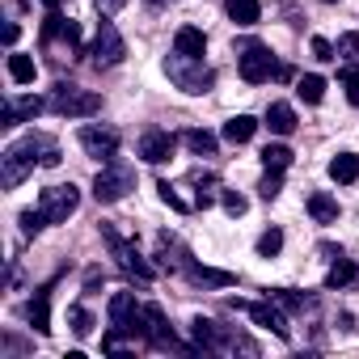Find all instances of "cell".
<instances>
[{
  "instance_id": "4",
  "label": "cell",
  "mask_w": 359,
  "mask_h": 359,
  "mask_svg": "<svg viewBox=\"0 0 359 359\" xmlns=\"http://www.w3.org/2000/svg\"><path fill=\"white\" fill-rule=\"evenodd\" d=\"M51 110L64 114V118H89V114L102 110V97L89 93V89H76V85H60L51 93Z\"/></svg>"
},
{
  "instance_id": "19",
  "label": "cell",
  "mask_w": 359,
  "mask_h": 359,
  "mask_svg": "<svg viewBox=\"0 0 359 359\" xmlns=\"http://www.w3.org/2000/svg\"><path fill=\"white\" fill-rule=\"evenodd\" d=\"M330 177H334V182H355V177H359V156L355 152H338L330 161Z\"/></svg>"
},
{
  "instance_id": "25",
  "label": "cell",
  "mask_w": 359,
  "mask_h": 359,
  "mask_svg": "<svg viewBox=\"0 0 359 359\" xmlns=\"http://www.w3.org/2000/svg\"><path fill=\"white\" fill-rule=\"evenodd\" d=\"M351 279H355V266L338 254V262H334V266H330V275H325V287H346Z\"/></svg>"
},
{
  "instance_id": "3",
  "label": "cell",
  "mask_w": 359,
  "mask_h": 359,
  "mask_svg": "<svg viewBox=\"0 0 359 359\" xmlns=\"http://www.w3.org/2000/svg\"><path fill=\"white\" fill-rule=\"evenodd\" d=\"M165 72L177 81V89H187V93H208L212 89V68H203V60H195V55H169Z\"/></svg>"
},
{
  "instance_id": "36",
  "label": "cell",
  "mask_w": 359,
  "mask_h": 359,
  "mask_svg": "<svg viewBox=\"0 0 359 359\" xmlns=\"http://www.w3.org/2000/svg\"><path fill=\"white\" fill-rule=\"evenodd\" d=\"M342 85H346L351 106H359V68H342Z\"/></svg>"
},
{
  "instance_id": "16",
  "label": "cell",
  "mask_w": 359,
  "mask_h": 359,
  "mask_svg": "<svg viewBox=\"0 0 359 359\" xmlns=\"http://www.w3.org/2000/svg\"><path fill=\"white\" fill-rule=\"evenodd\" d=\"M26 317H30V325H34L39 334H47V330H51V292H34Z\"/></svg>"
},
{
  "instance_id": "38",
  "label": "cell",
  "mask_w": 359,
  "mask_h": 359,
  "mask_svg": "<svg viewBox=\"0 0 359 359\" xmlns=\"http://www.w3.org/2000/svg\"><path fill=\"white\" fill-rule=\"evenodd\" d=\"M55 34H64V18H60V13H47V22H43V43H51Z\"/></svg>"
},
{
  "instance_id": "26",
  "label": "cell",
  "mask_w": 359,
  "mask_h": 359,
  "mask_svg": "<svg viewBox=\"0 0 359 359\" xmlns=\"http://www.w3.org/2000/svg\"><path fill=\"white\" fill-rule=\"evenodd\" d=\"M187 148L199 152V156H212L216 152V135L212 131H187Z\"/></svg>"
},
{
  "instance_id": "22",
  "label": "cell",
  "mask_w": 359,
  "mask_h": 359,
  "mask_svg": "<svg viewBox=\"0 0 359 359\" xmlns=\"http://www.w3.org/2000/svg\"><path fill=\"white\" fill-rule=\"evenodd\" d=\"M9 76H13L18 85H30V81H34V60L13 51V55H9Z\"/></svg>"
},
{
  "instance_id": "32",
  "label": "cell",
  "mask_w": 359,
  "mask_h": 359,
  "mask_svg": "<svg viewBox=\"0 0 359 359\" xmlns=\"http://www.w3.org/2000/svg\"><path fill=\"white\" fill-rule=\"evenodd\" d=\"M72 334H76V338H89V334H93V317H89V309H72Z\"/></svg>"
},
{
  "instance_id": "34",
  "label": "cell",
  "mask_w": 359,
  "mask_h": 359,
  "mask_svg": "<svg viewBox=\"0 0 359 359\" xmlns=\"http://www.w3.org/2000/svg\"><path fill=\"white\" fill-rule=\"evenodd\" d=\"M220 203H224V212H229V216H241V212L250 208V203H245V195H237V191H224V195H220Z\"/></svg>"
},
{
  "instance_id": "24",
  "label": "cell",
  "mask_w": 359,
  "mask_h": 359,
  "mask_svg": "<svg viewBox=\"0 0 359 359\" xmlns=\"http://www.w3.org/2000/svg\"><path fill=\"white\" fill-rule=\"evenodd\" d=\"M296 93L309 102V106H317L321 97H325V81L321 76H300V85H296Z\"/></svg>"
},
{
  "instance_id": "14",
  "label": "cell",
  "mask_w": 359,
  "mask_h": 359,
  "mask_svg": "<svg viewBox=\"0 0 359 359\" xmlns=\"http://www.w3.org/2000/svg\"><path fill=\"white\" fill-rule=\"evenodd\" d=\"M266 127H271L275 135H292V131H296V110H292L287 102H271V110H266Z\"/></svg>"
},
{
  "instance_id": "6",
  "label": "cell",
  "mask_w": 359,
  "mask_h": 359,
  "mask_svg": "<svg viewBox=\"0 0 359 359\" xmlns=\"http://www.w3.org/2000/svg\"><path fill=\"white\" fill-rule=\"evenodd\" d=\"M123 55H127V43H123L118 26H114V22H97V39H93V64H97V68H114V64H123Z\"/></svg>"
},
{
  "instance_id": "30",
  "label": "cell",
  "mask_w": 359,
  "mask_h": 359,
  "mask_svg": "<svg viewBox=\"0 0 359 359\" xmlns=\"http://www.w3.org/2000/svg\"><path fill=\"white\" fill-rule=\"evenodd\" d=\"M13 110H18V118H22V123H34V118H39V110H43V102H39V97H22V102H13Z\"/></svg>"
},
{
  "instance_id": "35",
  "label": "cell",
  "mask_w": 359,
  "mask_h": 359,
  "mask_svg": "<svg viewBox=\"0 0 359 359\" xmlns=\"http://www.w3.org/2000/svg\"><path fill=\"white\" fill-rule=\"evenodd\" d=\"M338 55H342V60H359V34H355V30L338 39Z\"/></svg>"
},
{
  "instance_id": "2",
  "label": "cell",
  "mask_w": 359,
  "mask_h": 359,
  "mask_svg": "<svg viewBox=\"0 0 359 359\" xmlns=\"http://www.w3.org/2000/svg\"><path fill=\"white\" fill-rule=\"evenodd\" d=\"M127 191H135V169H131L127 161L110 156V161L97 169V177H93V199H97V203H118Z\"/></svg>"
},
{
  "instance_id": "27",
  "label": "cell",
  "mask_w": 359,
  "mask_h": 359,
  "mask_svg": "<svg viewBox=\"0 0 359 359\" xmlns=\"http://www.w3.org/2000/svg\"><path fill=\"white\" fill-rule=\"evenodd\" d=\"M271 300H275L279 309H287V313H304V309H309V300H304V296H296V292H283V287H275V292H271Z\"/></svg>"
},
{
  "instance_id": "17",
  "label": "cell",
  "mask_w": 359,
  "mask_h": 359,
  "mask_svg": "<svg viewBox=\"0 0 359 359\" xmlns=\"http://www.w3.org/2000/svg\"><path fill=\"white\" fill-rule=\"evenodd\" d=\"M254 131H258V118H254V114H233V118L224 123V140H229V144H245Z\"/></svg>"
},
{
  "instance_id": "18",
  "label": "cell",
  "mask_w": 359,
  "mask_h": 359,
  "mask_svg": "<svg viewBox=\"0 0 359 359\" xmlns=\"http://www.w3.org/2000/svg\"><path fill=\"white\" fill-rule=\"evenodd\" d=\"M309 212H313L317 224H334L338 220V199H330L325 191H317V195H309Z\"/></svg>"
},
{
  "instance_id": "39",
  "label": "cell",
  "mask_w": 359,
  "mask_h": 359,
  "mask_svg": "<svg viewBox=\"0 0 359 359\" xmlns=\"http://www.w3.org/2000/svg\"><path fill=\"white\" fill-rule=\"evenodd\" d=\"M127 5V0H97V9H102V18H114L118 9Z\"/></svg>"
},
{
  "instance_id": "33",
  "label": "cell",
  "mask_w": 359,
  "mask_h": 359,
  "mask_svg": "<svg viewBox=\"0 0 359 359\" xmlns=\"http://www.w3.org/2000/svg\"><path fill=\"white\" fill-rule=\"evenodd\" d=\"M313 60H321V64H330V60H338V47H334L330 39H313Z\"/></svg>"
},
{
  "instance_id": "20",
  "label": "cell",
  "mask_w": 359,
  "mask_h": 359,
  "mask_svg": "<svg viewBox=\"0 0 359 359\" xmlns=\"http://www.w3.org/2000/svg\"><path fill=\"white\" fill-rule=\"evenodd\" d=\"M187 271H191V279H195V283H208V287H233V275H229V271L195 266V262H187Z\"/></svg>"
},
{
  "instance_id": "23",
  "label": "cell",
  "mask_w": 359,
  "mask_h": 359,
  "mask_svg": "<svg viewBox=\"0 0 359 359\" xmlns=\"http://www.w3.org/2000/svg\"><path fill=\"white\" fill-rule=\"evenodd\" d=\"M262 165L266 169H287L292 165V148L287 144H266L262 148Z\"/></svg>"
},
{
  "instance_id": "29",
  "label": "cell",
  "mask_w": 359,
  "mask_h": 359,
  "mask_svg": "<svg viewBox=\"0 0 359 359\" xmlns=\"http://www.w3.org/2000/svg\"><path fill=\"white\" fill-rule=\"evenodd\" d=\"M279 191H283V169H266V177L258 182V195L262 199H275Z\"/></svg>"
},
{
  "instance_id": "9",
  "label": "cell",
  "mask_w": 359,
  "mask_h": 359,
  "mask_svg": "<svg viewBox=\"0 0 359 359\" xmlns=\"http://www.w3.org/2000/svg\"><path fill=\"white\" fill-rule=\"evenodd\" d=\"M275 72H279V68H275V55H271L266 47L254 43V47L241 51V76H245L250 85H262V81H271Z\"/></svg>"
},
{
  "instance_id": "15",
  "label": "cell",
  "mask_w": 359,
  "mask_h": 359,
  "mask_svg": "<svg viewBox=\"0 0 359 359\" xmlns=\"http://www.w3.org/2000/svg\"><path fill=\"white\" fill-rule=\"evenodd\" d=\"M191 334H195L199 351H220V346H224L220 325H216V321H208V317H195V321H191Z\"/></svg>"
},
{
  "instance_id": "12",
  "label": "cell",
  "mask_w": 359,
  "mask_h": 359,
  "mask_svg": "<svg viewBox=\"0 0 359 359\" xmlns=\"http://www.w3.org/2000/svg\"><path fill=\"white\" fill-rule=\"evenodd\" d=\"M173 144H177V140H173L169 131H144V135H140V156H144L148 165H165V161L173 156Z\"/></svg>"
},
{
  "instance_id": "1",
  "label": "cell",
  "mask_w": 359,
  "mask_h": 359,
  "mask_svg": "<svg viewBox=\"0 0 359 359\" xmlns=\"http://www.w3.org/2000/svg\"><path fill=\"white\" fill-rule=\"evenodd\" d=\"M34 165H60V144L43 131H30V135H22L18 144L5 148V156H0V182L13 191Z\"/></svg>"
},
{
  "instance_id": "5",
  "label": "cell",
  "mask_w": 359,
  "mask_h": 359,
  "mask_svg": "<svg viewBox=\"0 0 359 359\" xmlns=\"http://www.w3.org/2000/svg\"><path fill=\"white\" fill-rule=\"evenodd\" d=\"M81 208V191L68 182V187H47L43 195H39V212L47 216V224H64L72 212Z\"/></svg>"
},
{
  "instance_id": "37",
  "label": "cell",
  "mask_w": 359,
  "mask_h": 359,
  "mask_svg": "<svg viewBox=\"0 0 359 359\" xmlns=\"http://www.w3.org/2000/svg\"><path fill=\"white\" fill-rule=\"evenodd\" d=\"M156 191H161V203H169V208H173V212H191V208H187V203H182V195H177V191H173V187H169V182H161V187H156Z\"/></svg>"
},
{
  "instance_id": "31",
  "label": "cell",
  "mask_w": 359,
  "mask_h": 359,
  "mask_svg": "<svg viewBox=\"0 0 359 359\" xmlns=\"http://www.w3.org/2000/svg\"><path fill=\"white\" fill-rule=\"evenodd\" d=\"M43 229H47V216L43 212H22V233L26 237H39Z\"/></svg>"
},
{
  "instance_id": "40",
  "label": "cell",
  "mask_w": 359,
  "mask_h": 359,
  "mask_svg": "<svg viewBox=\"0 0 359 359\" xmlns=\"http://www.w3.org/2000/svg\"><path fill=\"white\" fill-rule=\"evenodd\" d=\"M43 5H51V9H55V5H60V0H43Z\"/></svg>"
},
{
  "instance_id": "11",
  "label": "cell",
  "mask_w": 359,
  "mask_h": 359,
  "mask_svg": "<svg viewBox=\"0 0 359 359\" xmlns=\"http://www.w3.org/2000/svg\"><path fill=\"white\" fill-rule=\"evenodd\" d=\"M250 309V317L258 321V325H266L275 338H292V325H287V317H283V309L275 304V300H258V304H245Z\"/></svg>"
},
{
  "instance_id": "13",
  "label": "cell",
  "mask_w": 359,
  "mask_h": 359,
  "mask_svg": "<svg viewBox=\"0 0 359 359\" xmlns=\"http://www.w3.org/2000/svg\"><path fill=\"white\" fill-rule=\"evenodd\" d=\"M203 47H208V39H203V30H195V26H182V30H177V39H173V51H177V55L203 60Z\"/></svg>"
},
{
  "instance_id": "41",
  "label": "cell",
  "mask_w": 359,
  "mask_h": 359,
  "mask_svg": "<svg viewBox=\"0 0 359 359\" xmlns=\"http://www.w3.org/2000/svg\"><path fill=\"white\" fill-rule=\"evenodd\" d=\"M325 5H338V0H325Z\"/></svg>"
},
{
  "instance_id": "28",
  "label": "cell",
  "mask_w": 359,
  "mask_h": 359,
  "mask_svg": "<svg viewBox=\"0 0 359 359\" xmlns=\"http://www.w3.org/2000/svg\"><path fill=\"white\" fill-rule=\"evenodd\" d=\"M279 250H283V233H279V229H266V233L258 237V254H262V258H275Z\"/></svg>"
},
{
  "instance_id": "7",
  "label": "cell",
  "mask_w": 359,
  "mask_h": 359,
  "mask_svg": "<svg viewBox=\"0 0 359 359\" xmlns=\"http://www.w3.org/2000/svg\"><path fill=\"white\" fill-rule=\"evenodd\" d=\"M102 241L110 245V254L118 258V266H123L127 275H135V279H152V266H148V262H144V258H140V254H135V250L114 233V229H110V224H102Z\"/></svg>"
},
{
  "instance_id": "10",
  "label": "cell",
  "mask_w": 359,
  "mask_h": 359,
  "mask_svg": "<svg viewBox=\"0 0 359 359\" xmlns=\"http://www.w3.org/2000/svg\"><path fill=\"white\" fill-rule=\"evenodd\" d=\"M81 148L89 152V156H97V161H110L114 152H118V131L114 127H81Z\"/></svg>"
},
{
  "instance_id": "8",
  "label": "cell",
  "mask_w": 359,
  "mask_h": 359,
  "mask_svg": "<svg viewBox=\"0 0 359 359\" xmlns=\"http://www.w3.org/2000/svg\"><path fill=\"white\" fill-rule=\"evenodd\" d=\"M110 325L123 330V334H144V321H140V304L131 292H114L110 296Z\"/></svg>"
},
{
  "instance_id": "21",
  "label": "cell",
  "mask_w": 359,
  "mask_h": 359,
  "mask_svg": "<svg viewBox=\"0 0 359 359\" xmlns=\"http://www.w3.org/2000/svg\"><path fill=\"white\" fill-rule=\"evenodd\" d=\"M229 18L237 26H254L262 18V5H258V0H229Z\"/></svg>"
}]
</instances>
